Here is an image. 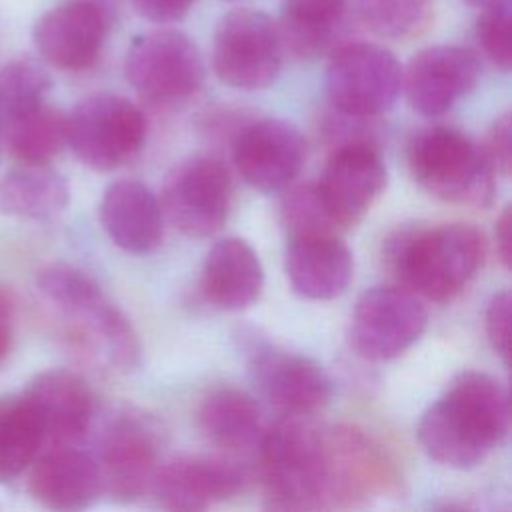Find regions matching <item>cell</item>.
<instances>
[{"instance_id": "1", "label": "cell", "mask_w": 512, "mask_h": 512, "mask_svg": "<svg viewBox=\"0 0 512 512\" xmlns=\"http://www.w3.org/2000/svg\"><path fill=\"white\" fill-rule=\"evenodd\" d=\"M510 430L506 386L486 372H460L418 422V442L438 464L468 470L482 464Z\"/></svg>"}, {"instance_id": "2", "label": "cell", "mask_w": 512, "mask_h": 512, "mask_svg": "<svg viewBox=\"0 0 512 512\" xmlns=\"http://www.w3.org/2000/svg\"><path fill=\"white\" fill-rule=\"evenodd\" d=\"M386 256L392 272L416 296L448 302L480 272L486 240L462 222L410 228L390 238Z\"/></svg>"}, {"instance_id": "3", "label": "cell", "mask_w": 512, "mask_h": 512, "mask_svg": "<svg viewBox=\"0 0 512 512\" xmlns=\"http://www.w3.org/2000/svg\"><path fill=\"white\" fill-rule=\"evenodd\" d=\"M408 168L432 196L460 206L488 208L496 192V170L482 144L450 126H428L408 142Z\"/></svg>"}, {"instance_id": "4", "label": "cell", "mask_w": 512, "mask_h": 512, "mask_svg": "<svg viewBox=\"0 0 512 512\" xmlns=\"http://www.w3.org/2000/svg\"><path fill=\"white\" fill-rule=\"evenodd\" d=\"M270 508H324V430L306 416L286 414L258 444Z\"/></svg>"}, {"instance_id": "5", "label": "cell", "mask_w": 512, "mask_h": 512, "mask_svg": "<svg viewBox=\"0 0 512 512\" xmlns=\"http://www.w3.org/2000/svg\"><path fill=\"white\" fill-rule=\"evenodd\" d=\"M146 116L120 94H92L66 116V144L92 170L112 172L134 160L146 142Z\"/></svg>"}, {"instance_id": "6", "label": "cell", "mask_w": 512, "mask_h": 512, "mask_svg": "<svg viewBox=\"0 0 512 512\" xmlns=\"http://www.w3.org/2000/svg\"><path fill=\"white\" fill-rule=\"evenodd\" d=\"M400 490V474L386 450L364 430H324V508H356Z\"/></svg>"}, {"instance_id": "7", "label": "cell", "mask_w": 512, "mask_h": 512, "mask_svg": "<svg viewBox=\"0 0 512 512\" xmlns=\"http://www.w3.org/2000/svg\"><path fill=\"white\" fill-rule=\"evenodd\" d=\"M402 90V66L376 42H342L330 52L326 92L334 110L354 118L388 112Z\"/></svg>"}, {"instance_id": "8", "label": "cell", "mask_w": 512, "mask_h": 512, "mask_svg": "<svg viewBox=\"0 0 512 512\" xmlns=\"http://www.w3.org/2000/svg\"><path fill=\"white\" fill-rule=\"evenodd\" d=\"M284 46L278 24L264 12L236 8L226 12L212 44L216 76L240 90H262L280 74Z\"/></svg>"}, {"instance_id": "9", "label": "cell", "mask_w": 512, "mask_h": 512, "mask_svg": "<svg viewBox=\"0 0 512 512\" xmlns=\"http://www.w3.org/2000/svg\"><path fill=\"white\" fill-rule=\"evenodd\" d=\"M132 88L154 104L194 96L204 82V60L192 38L180 30H154L138 36L124 62Z\"/></svg>"}, {"instance_id": "10", "label": "cell", "mask_w": 512, "mask_h": 512, "mask_svg": "<svg viewBox=\"0 0 512 512\" xmlns=\"http://www.w3.org/2000/svg\"><path fill=\"white\" fill-rule=\"evenodd\" d=\"M160 206L182 234L190 238L216 234L232 206V180L226 166L208 154L178 162L164 180Z\"/></svg>"}, {"instance_id": "11", "label": "cell", "mask_w": 512, "mask_h": 512, "mask_svg": "<svg viewBox=\"0 0 512 512\" xmlns=\"http://www.w3.org/2000/svg\"><path fill=\"white\" fill-rule=\"evenodd\" d=\"M426 324V306L412 290L376 286L358 298L350 318L348 342L358 356L386 362L418 342Z\"/></svg>"}, {"instance_id": "12", "label": "cell", "mask_w": 512, "mask_h": 512, "mask_svg": "<svg viewBox=\"0 0 512 512\" xmlns=\"http://www.w3.org/2000/svg\"><path fill=\"white\" fill-rule=\"evenodd\" d=\"M102 482V492L130 502L152 488L158 470V438L152 424L132 412L112 416L92 454Z\"/></svg>"}, {"instance_id": "13", "label": "cell", "mask_w": 512, "mask_h": 512, "mask_svg": "<svg viewBox=\"0 0 512 512\" xmlns=\"http://www.w3.org/2000/svg\"><path fill=\"white\" fill-rule=\"evenodd\" d=\"M112 12L90 0H66L46 10L32 28L42 62L60 70L90 68L106 42Z\"/></svg>"}, {"instance_id": "14", "label": "cell", "mask_w": 512, "mask_h": 512, "mask_svg": "<svg viewBox=\"0 0 512 512\" xmlns=\"http://www.w3.org/2000/svg\"><path fill=\"white\" fill-rule=\"evenodd\" d=\"M388 182L384 160L368 140H348L328 156L318 192L342 230L354 226L382 196Z\"/></svg>"}, {"instance_id": "15", "label": "cell", "mask_w": 512, "mask_h": 512, "mask_svg": "<svg viewBox=\"0 0 512 512\" xmlns=\"http://www.w3.org/2000/svg\"><path fill=\"white\" fill-rule=\"evenodd\" d=\"M306 162V140L298 126L282 118H260L246 124L234 142V164L240 178L258 192L286 188Z\"/></svg>"}, {"instance_id": "16", "label": "cell", "mask_w": 512, "mask_h": 512, "mask_svg": "<svg viewBox=\"0 0 512 512\" xmlns=\"http://www.w3.org/2000/svg\"><path fill=\"white\" fill-rule=\"evenodd\" d=\"M248 370L260 394L286 414H314L332 398L326 370L298 352L260 344L250 352Z\"/></svg>"}, {"instance_id": "17", "label": "cell", "mask_w": 512, "mask_h": 512, "mask_svg": "<svg viewBox=\"0 0 512 512\" xmlns=\"http://www.w3.org/2000/svg\"><path fill=\"white\" fill-rule=\"evenodd\" d=\"M480 78L478 56L458 44H436L414 54L402 70V88L422 116H440L468 96Z\"/></svg>"}, {"instance_id": "18", "label": "cell", "mask_w": 512, "mask_h": 512, "mask_svg": "<svg viewBox=\"0 0 512 512\" xmlns=\"http://www.w3.org/2000/svg\"><path fill=\"white\" fill-rule=\"evenodd\" d=\"M32 406L44 442L50 446H74L90 430L94 396L82 376L64 368L44 370L22 392Z\"/></svg>"}, {"instance_id": "19", "label": "cell", "mask_w": 512, "mask_h": 512, "mask_svg": "<svg viewBox=\"0 0 512 512\" xmlns=\"http://www.w3.org/2000/svg\"><path fill=\"white\" fill-rule=\"evenodd\" d=\"M244 474L238 466L210 456H176L158 466L152 488L168 510H204L238 494Z\"/></svg>"}, {"instance_id": "20", "label": "cell", "mask_w": 512, "mask_h": 512, "mask_svg": "<svg viewBox=\"0 0 512 512\" xmlns=\"http://www.w3.org/2000/svg\"><path fill=\"white\" fill-rule=\"evenodd\" d=\"M28 490L50 510H82L100 494L102 482L92 454L74 446H50L30 464Z\"/></svg>"}, {"instance_id": "21", "label": "cell", "mask_w": 512, "mask_h": 512, "mask_svg": "<svg viewBox=\"0 0 512 512\" xmlns=\"http://www.w3.org/2000/svg\"><path fill=\"white\" fill-rule=\"evenodd\" d=\"M284 270L296 294L308 300H332L354 278V256L338 234L292 238Z\"/></svg>"}, {"instance_id": "22", "label": "cell", "mask_w": 512, "mask_h": 512, "mask_svg": "<svg viewBox=\"0 0 512 512\" xmlns=\"http://www.w3.org/2000/svg\"><path fill=\"white\" fill-rule=\"evenodd\" d=\"M100 224L108 238L134 254L152 252L164 236V212L156 194L138 180L112 182L100 200Z\"/></svg>"}, {"instance_id": "23", "label": "cell", "mask_w": 512, "mask_h": 512, "mask_svg": "<svg viewBox=\"0 0 512 512\" xmlns=\"http://www.w3.org/2000/svg\"><path fill=\"white\" fill-rule=\"evenodd\" d=\"M264 268L254 248L242 238H222L206 254L200 270L204 298L228 312L250 308L262 294Z\"/></svg>"}, {"instance_id": "24", "label": "cell", "mask_w": 512, "mask_h": 512, "mask_svg": "<svg viewBox=\"0 0 512 512\" xmlns=\"http://www.w3.org/2000/svg\"><path fill=\"white\" fill-rule=\"evenodd\" d=\"M198 426L208 442L228 452L258 448L266 430L258 402L234 386L216 388L202 400Z\"/></svg>"}, {"instance_id": "25", "label": "cell", "mask_w": 512, "mask_h": 512, "mask_svg": "<svg viewBox=\"0 0 512 512\" xmlns=\"http://www.w3.org/2000/svg\"><path fill=\"white\" fill-rule=\"evenodd\" d=\"M64 316L74 322L92 352L114 370L130 372L140 364L142 348L130 320L102 292Z\"/></svg>"}, {"instance_id": "26", "label": "cell", "mask_w": 512, "mask_h": 512, "mask_svg": "<svg viewBox=\"0 0 512 512\" xmlns=\"http://www.w3.org/2000/svg\"><path fill=\"white\" fill-rule=\"evenodd\" d=\"M70 200L66 178L48 164H20L0 178V214L44 220Z\"/></svg>"}, {"instance_id": "27", "label": "cell", "mask_w": 512, "mask_h": 512, "mask_svg": "<svg viewBox=\"0 0 512 512\" xmlns=\"http://www.w3.org/2000/svg\"><path fill=\"white\" fill-rule=\"evenodd\" d=\"M348 0H282L278 22L284 52L314 58L336 46Z\"/></svg>"}, {"instance_id": "28", "label": "cell", "mask_w": 512, "mask_h": 512, "mask_svg": "<svg viewBox=\"0 0 512 512\" xmlns=\"http://www.w3.org/2000/svg\"><path fill=\"white\" fill-rule=\"evenodd\" d=\"M4 148L20 164H48L66 144V116L42 102L2 118Z\"/></svg>"}, {"instance_id": "29", "label": "cell", "mask_w": 512, "mask_h": 512, "mask_svg": "<svg viewBox=\"0 0 512 512\" xmlns=\"http://www.w3.org/2000/svg\"><path fill=\"white\" fill-rule=\"evenodd\" d=\"M44 444L42 426L24 398L0 400V482L18 478L40 454Z\"/></svg>"}, {"instance_id": "30", "label": "cell", "mask_w": 512, "mask_h": 512, "mask_svg": "<svg viewBox=\"0 0 512 512\" xmlns=\"http://www.w3.org/2000/svg\"><path fill=\"white\" fill-rule=\"evenodd\" d=\"M356 12L376 36L410 40L432 24L434 0H356Z\"/></svg>"}, {"instance_id": "31", "label": "cell", "mask_w": 512, "mask_h": 512, "mask_svg": "<svg viewBox=\"0 0 512 512\" xmlns=\"http://www.w3.org/2000/svg\"><path fill=\"white\" fill-rule=\"evenodd\" d=\"M52 86L44 64L30 56H18L0 70V116H10L46 102Z\"/></svg>"}, {"instance_id": "32", "label": "cell", "mask_w": 512, "mask_h": 512, "mask_svg": "<svg viewBox=\"0 0 512 512\" xmlns=\"http://www.w3.org/2000/svg\"><path fill=\"white\" fill-rule=\"evenodd\" d=\"M282 222L292 238L344 232L326 208L316 182L296 184L282 198Z\"/></svg>"}, {"instance_id": "33", "label": "cell", "mask_w": 512, "mask_h": 512, "mask_svg": "<svg viewBox=\"0 0 512 512\" xmlns=\"http://www.w3.org/2000/svg\"><path fill=\"white\" fill-rule=\"evenodd\" d=\"M36 288L62 314L102 292L86 272L70 264L44 266L36 276Z\"/></svg>"}, {"instance_id": "34", "label": "cell", "mask_w": 512, "mask_h": 512, "mask_svg": "<svg viewBox=\"0 0 512 512\" xmlns=\"http://www.w3.org/2000/svg\"><path fill=\"white\" fill-rule=\"evenodd\" d=\"M476 42L482 54L500 70H510L512 64V4L496 0L482 8L476 20Z\"/></svg>"}, {"instance_id": "35", "label": "cell", "mask_w": 512, "mask_h": 512, "mask_svg": "<svg viewBox=\"0 0 512 512\" xmlns=\"http://www.w3.org/2000/svg\"><path fill=\"white\" fill-rule=\"evenodd\" d=\"M510 292H496L484 312V330L492 350L508 362V342H510Z\"/></svg>"}, {"instance_id": "36", "label": "cell", "mask_w": 512, "mask_h": 512, "mask_svg": "<svg viewBox=\"0 0 512 512\" xmlns=\"http://www.w3.org/2000/svg\"><path fill=\"white\" fill-rule=\"evenodd\" d=\"M510 142H512V122H510V112H504L492 122L490 130L486 132V140L482 144L496 174L504 178L510 174V164H512Z\"/></svg>"}, {"instance_id": "37", "label": "cell", "mask_w": 512, "mask_h": 512, "mask_svg": "<svg viewBox=\"0 0 512 512\" xmlns=\"http://www.w3.org/2000/svg\"><path fill=\"white\" fill-rule=\"evenodd\" d=\"M196 0H132L134 10L150 22L170 24L182 20Z\"/></svg>"}, {"instance_id": "38", "label": "cell", "mask_w": 512, "mask_h": 512, "mask_svg": "<svg viewBox=\"0 0 512 512\" xmlns=\"http://www.w3.org/2000/svg\"><path fill=\"white\" fill-rule=\"evenodd\" d=\"M494 238H496L498 258H500L502 266L508 270L510 260H512V214H510V206H506L500 212V216L496 220V228H494Z\"/></svg>"}, {"instance_id": "39", "label": "cell", "mask_w": 512, "mask_h": 512, "mask_svg": "<svg viewBox=\"0 0 512 512\" xmlns=\"http://www.w3.org/2000/svg\"><path fill=\"white\" fill-rule=\"evenodd\" d=\"M12 332H14V310L8 294L0 288V362L10 352L12 346Z\"/></svg>"}, {"instance_id": "40", "label": "cell", "mask_w": 512, "mask_h": 512, "mask_svg": "<svg viewBox=\"0 0 512 512\" xmlns=\"http://www.w3.org/2000/svg\"><path fill=\"white\" fill-rule=\"evenodd\" d=\"M90 2H96V4L104 6V8L110 10L112 14H114V10H116V6H118V0H90Z\"/></svg>"}, {"instance_id": "41", "label": "cell", "mask_w": 512, "mask_h": 512, "mask_svg": "<svg viewBox=\"0 0 512 512\" xmlns=\"http://www.w3.org/2000/svg\"><path fill=\"white\" fill-rule=\"evenodd\" d=\"M462 2H466V4H470V6L484 8V6H488V4H492V2H496V0H462Z\"/></svg>"}, {"instance_id": "42", "label": "cell", "mask_w": 512, "mask_h": 512, "mask_svg": "<svg viewBox=\"0 0 512 512\" xmlns=\"http://www.w3.org/2000/svg\"><path fill=\"white\" fill-rule=\"evenodd\" d=\"M2 150H4V136H2V116H0V156H2Z\"/></svg>"}]
</instances>
